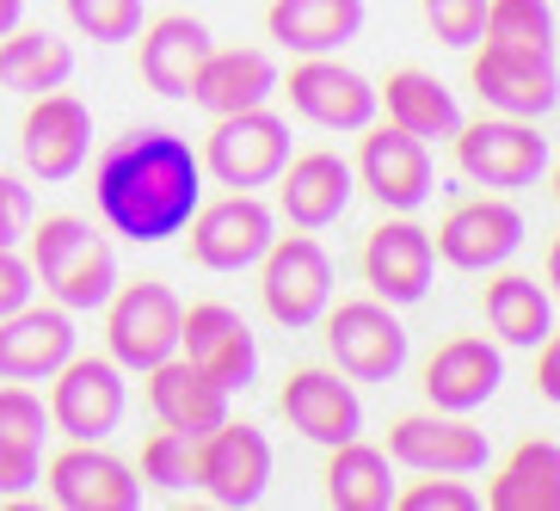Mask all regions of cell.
Masks as SVG:
<instances>
[{
	"mask_svg": "<svg viewBox=\"0 0 560 511\" xmlns=\"http://www.w3.org/2000/svg\"><path fill=\"white\" fill-rule=\"evenodd\" d=\"M271 185H278V204L290 216V229H308V234L332 229L351 210V198H358V173H351L346 154H332V149L290 154Z\"/></svg>",
	"mask_w": 560,
	"mask_h": 511,
	"instance_id": "18",
	"label": "cell"
},
{
	"mask_svg": "<svg viewBox=\"0 0 560 511\" xmlns=\"http://www.w3.org/2000/svg\"><path fill=\"white\" fill-rule=\"evenodd\" d=\"M400 511H480V493L462 487V475H425L412 480L407 493H395Z\"/></svg>",
	"mask_w": 560,
	"mask_h": 511,
	"instance_id": "38",
	"label": "cell"
},
{
	"mask_svg": "<svg viewBox=\"0 0 560 511\" xmlns=\"http://www.w3.org/2000/svg\"><path fill=\"white\" fill-rule=\"evenodd\" d=\"M44 431H50V407H44L25 382H7V388H0V438H13V444H44Z\"/></svg>",
	"mask_w": 560,
	"mask_h": 511,
	"instance_id": "37",
	"label": "cell"
},
{
	"mask_svg": "<svg viewBox=\"0 0 560 511\" xmlns=\"http://www.w3.org/2000/svg\"><path fill=\"white\" fill-rule=\"evenodd\" d=\"M370 7L363 0H271L265 32L290 56H339L363 32Z\"/></svg>",
	"mask_w": 560,
	"mask_h": 511,
	"instance_id": "26",
	"label": "cell"
},
{
	"mask_svg": "<svg viewBox=\"0 0 560 511\" xmlns=\"http://www.w3.org/2000/svg\"><path fill=\"white\" fill-rule=\"evenodd\" d=\"M50 499L68 511H136L142 506V480L130 462H117L100 444H68L50 462Z\"/></svg>",
	"mask_w": 560,
	"mask_h": 511,
	"instance_id": "22",
	"label": "cell"
},
{
	"mask_svg": "<svg viewBox=\"0 0 560 511\" xmlns=\"http://www.w3.org/2000/svg\"><path fill=\"white\" fill-rule=\"evenodd\" d=\"M19 19H25V0H0V37L13 32Z\"/></svg>",
	"mask_w": 560,
	"mask_h": 511,
	"instance_id": "43",
	"label": "cell"
},
{
	"mask_svg": "<svg viewBox=\"0 0 560 511\" xmlns=\"http://www.w3.org/2000/svg\"><path fill=\"white\" fill-rule=\"evenodd\" d=\"M37 480H44V444L0 438V499H25Z\"/></svg>",
	"mask_w": 560,
	"mask_h": 511,
	"instance_id": "39",
	"label": "cell"
},
{
	"mask_svg": "<svg viewBox=\"0 0 560 511\" xmlns=\"http://www.w3.org/2000/svg\"><path fill=\"white\" fill-rule=\"evenodd\" d=\"M56 302H62L68 314H86V309H105L112 302V290H117V253H112V241L105 234H93L74 259L56 271V283H44Z\"/></svg>",
	"mask_w": 560,
	"mask_h": 511,
	"instance_id": "32",
	"label": "cell"
},
{
	"mask_svg": "<svg viewBox=\"0 0 560 511\" xmlns=\"http://www.w3.org/2000/svg\"><path fill=\"white\" fill-rule=\"evenodd\" d=\"M198 161L215 185H229V191H259V185H271L283 173V161H290V124H283L278 112H265V105L229 112V117H215V130L203 136Z\"/></svg>",
	"mask_w": 560,
	"mask_h": 511,
	"instance_id": "4",
	"label": "cell"
},
{
	"mask_svg": "<svg viewBox=\"0 0 560 511\" xmlns=\"http://www.w3.org/2000/svg\"><path fill=\"white\" fill-rule=\"evenodd\" d=\"M431 278H438L431 229H419L412 216H388V222L370 229V241H363V283H370L376 302L412 309V302L431 297Z\"/></svg>",
	"mask_w": 560,
	"mask_h": 511,
	"instance_id": "13",
	"label": "cell"
},
{
	"mask_svg": "<svg viewBox=\"0 0 560 511\" xmlns=\"http://www.w3.org/2000/svg\"><path fill=\"white\" fill-rule=\"evenodd\" d=\"M93 204L112 234L136 247H161L185 234L191 210L203 204V161L173 130H154V124L124 130L93 161Z\"/></svg>",
	"mask_w": 560,
	"mask_h": 511,
	"instance_id": "1",
	"label": "cell"
},
{
	"mask_svg": "<svg viewBox=\"0 0 560 511\" xmlns=\"http://www.w3.org/2000/svg\"><path fill=\"white\" fill-rule=\"evenodd\" d=\"M198 487L215 506H259L265 487H271V438L259 426H241V419H222L215 431L198 438Z\"/></svg>",
	"mask_w": 560,
	"mask_h": 511,
	"instance_id": "15",
	"label": "cell"
},
{
	"mask_svg": "<svg viewBox=\"0 0 560 511\" xmlns=\"http://www.w3.org/2000/svg\"><path fill=\"white\" fill-rule=\"evenodd\" d=\"M327 351L351 382H395L407 363V327L400 314L376 297H351L332 309L327 302Z\"/></svg>",
	"mask_w": 560,
	"mask_h": 511,
	"instance_id": "9",
	"label": "cell"
},
{
	"mask_svg": "<svg viewBox=\"0 0 560 511\" xmlns=\"http://www.w3.org/2000/svg\"><path fill=\"white\" fill-rule=\"evenodd\" d=\"M142 37V50H136V74H142V86L149 93H161V100H191V81H198L203 56L215 50V37L203 19L191 13H166L154 19Z\"/></svg>",
	"mask_w": 560,
	"mask_h": 511,
	"instance_id": "23",
	"label": "cell"
},
{
	"mask_svg": "<svg viewBox=\"0 0 560 511\" xmlns=\"http://www.w3.org/2000/svg\"><path fill=\"white\" fill-rule=\"evenodd\" d=\"M358 185L382 204L388 216H412L419 204H431L438 191V166H431V142L407 136L400 124H382V130L363 136L358 149Z\"/></svg>",
	"mask_w": 560,
	"mask_h": 511,
	"instance_id": "12",
	"label": "cell"
},
{
	"mask_svg": "<svg viewBox=\"0 0 560 511\" xmlns=\"http://www.w3.org/2000/svg\"><path fill=\"white\" fill-rule=\"evenodd\" d=\"M142 480H149L154 493H191L198 487V438H185V431H154L149 444H142Z\"/></svg>",
	"mask_w": 560,
	"mask_h": 511,
	"instance_id": "34",
	"label": "cell"
},
{
	"mask_svg": "<svg viewBox=\"0 0 560 511\" xmlns=\"http://www.w3.org/2000/svg\"><path fill=\"white\" fill-rule=\"evenodd\" d=\"M542 363H536V388H542V400H560V358H555V339H542Z\"/></svg>",
	"mask_w": 560,
	"mask_h": 511,
	"instance_id": "42",
	"label": "cell"
},
{
	"mask_svg": "<svg viewBox=\"0 0 560 511\" xmlns=\"http://www.w3.org/2000/svg\"><path fill=\"white\" fill-rule=\"evenodd\" d=\"M499 382H505V358H499L493 339H480V333H456L444 346L431 351L425 363V400L438 413H475L499 395Z\"/></svg>",
	"mask_w": 560,
	"mask_h": 511,
	"instance_id": "21",
	"label": "cell"
},
{
	"mask_svg": "<svg viewBox=\"0 0 560 511\" xmlns=\"http://www.w3.org/2000/svg\"><path fill=\"white\" fill-rule=\"evenodd\" d=\"M419 7H425V25L444 50H475L487 32V0H419Z\"/></svg>",
	"mask_w": 560,
	"mask_h": 511,
	"instance_id": "36",
	"label": "cell"
},
{
	"mask_svg": "<svg viewBox=\"0 0 560 511\" xmlns=\"http://www.w3.org/2000/svg\"><path fill=\"white\" fill-rule=\"evenodd\" d=\"M468 81H475L480 105L499 117H524V124H548L560 105V68L548 50H511V44H475V62H468Z\"/></svg>",
	"mask_w": 560,
	"mask_h": 511,
	"instance_id": "6",
	"label": "cell"
},
{
	"mask_svg": "<svg viewBox=\"0 0 560 511\" xmlns=\"http://www.w3.org/2000/svg\"><path fill=\"white\" fill-rule=\"evenodd\" d=\"M395 468H388V450L363 444V438H351V444H332L327 456V499L339 511H395Z\"/></svg>",
	"mask_w": 560,
	"mask_h": 511,
	"instance_id": "30",
	"label": "cell"
},
{
	"mask_svg": "<svg viewBox=\"0 0 560 511\" xmlns=\"http://www.w3.org/2000/svg\"><path fill=\"white\" fill-rule=\"evenodd\" d=\"M149 376V407L161 426L185 431V438H203V431H215L222 419H229V388L222 382H210L198 370V363L185 358V351H173V358H161L154 370H142Z\"/></svg>",
	"mask_w": 560,
	"mask_h": 511,
	"instance_id": "24",
	"label": "cell"
},
{
	"mask_svg": "<svg viewBox=\"0 0 560 511\" xmlns=\"http://www.w3.org/2000/svg\"><path fill=\"white\" fill-rule=\"evenodd\" d=\"M278 56L271 50H253V44H234V50H210L198 68V81H191V100L198 112L210 117H229V112H253L278 93Z\"/></svg>",
	"mask_w": 560,
	"mask_h": 511,
	"instance_id": "25",
	"label": "cell"
},
{
	"mask_svg": "<svg viewBox=\"0 0 560 511\" xmlns=\"http://www.w3.org/2000/svg\"><path fill=\"white\" fill-rule=\"evenodd\" d=\"M105 358L117 370H154L161 358L179 351V297L161 278L124 283L117 278L112 302H105Z\"/></svg>",
	"mask_w": 560,
	"mask_h": 511,
	"instance_id": "5",
	"label": "cell"
},
{
	"mask_svg": "<svg viewBox=\"0 0 560 511\" xmlns=\"http://www.w3.org/2000/svg\"><path fill=\"white\" fill-rule=\"evenodd\" d=\"M290 93V112L308 117L314 130H332V136H358L376 124L382 100H376V81L346 68L339 56H302L290 68V81H278Z\"/></svg>",
	"mask_w": 560,
	"mask_h": 511,
	"instance_id": "8",
	"label": "cell"
},
{
	"mask_svg": "<svg viewBox=\"0 0 560 511\" xmlns=\"http://www.w3.org/2000/svg\"><path fill=\"white\" fill-rule=\"evenodd\" d=\"M438 259L456 265V271H499L511 253L524 247V210L493 191V198H468L444 216V229L431 234Z\"/></svg>",
	"mask_w": 560,
	"mask_h": 511,
	"instance_id": "17",
	"label": "cell"
},
{
	"mask_svg": "<svg viewBox=\"0 0 560 511\" xmlns=\"http://www.w3.org/2000/svg\"><path fill=\"white\" fill-rule=\"evenodd\" d=\"M278 413L290 419V431H302L320 450L363 438V400L346 370H296V376L283 382Z\"/></svg>",
	"mask_w": 560,
	"mask_h": 511,
	"instance_id": "19",
	"label": "cell"
},
{
	"mask_svg": "<svg viewBox=\"0 0 560 511\" xmlns=\"http://www.w3.org/2000/svg\"><path fill=\"white\" fill-rule=\"evenodd\" d=\"M487 44H511V50H548L555 56V7L548 0H487Z\"/></svg>",
	"mask_w": 560,
	"mask_h": 511,
	"instance_id": "33",
	"label": "cell"
},
{
	"mask_svg": "<svg viewBox=\"0 0 560 511\" xmlns=\"http://www.w3.org/2000/svg\"><path fill=\"white\" fill-rule=\"evenodd\" d=\"M68 81H74V44L68 37L25 32V25H13V32L0 37V86L37 100V93H56Z\"/></svg>",
	"mask_w": 560,
	"mask_h": 511,
	"instance_id": "29",
	"label": "cell"
},
{
	"mask_svg": "<svg viewBox=\"0 0 560 511\" xmlns=\"http://www.w3.org/2000/svg\"><path fill=\"white\" fill-rule=\"evenodd\" d=\"M185 229H191V259L203 271H247L278 241V216L259 191H229L215 204H198Z\"/></svg>",
	"mask_w": 560,
	"mask_h": 511,
	"instance_id": "10",
	"label": "cell"
},
{
	"mask_svg": "<svg viewBox=\"0 0 560 511\" xmlns=\"http://www.w3.org/2000/svg\"><path fill=\"white\" fill-rule=\"evenodd\" d=\"M480 314H487V327H493L505 346L536 351L542 339H555V297H548V283L524 278V271H499V278L480 290Z\"/></svg>",
	"mask_w": 560,
	"mask_h": 511,
	"instance_id": "27",
	"label": "cell"
},
{
	"mask_svg": "<svg viewBox=\"0 0 560 511\" xmlns=\"http://www.w3.org/2000/svg\"><path fill=\"white\" fill-rule=\"evenodd\" d=\"M56 388H50V426L62 431L68 444H105L124 413H130V382L112 358H74L56 370Z\"/></svg>",
	"mask_w": 560,
	"mask_h": 511,
	"instance_id": "7",
	"label": "cell"
},
{
	"mask_svg": "<svg viewBox=\"0 0 560 511\" xmlns=\"http://www.w3.org/2000/svg\"><path fill=\"white\" fill-rule=\"evenodd\" d=\"M179 351L210 382H222L229 395L253 388V376H259V339L241 321V309H229V302H191V309H179Z\"/></svg>",
	"mask_w": 560,
	"mask_h": 511,
	"instance_id": "16",
	"label": "cell"
},
{
	"mask_svg": "<svg viewBox=\"0 0 560 511\" xmlns=\"http://www.w3.org/2000/svg\"><path fill=\"white\" fill-rule=\"evenodd\" d=\"M450 149H456L462 173L475 185H487V191H524V185H536L548 173V161H555V142H548L536 124L499 117V112H487L480 124H462V130L450 136Z\"/></svg>",
	"mask_w": 560,
	"mask_h": 511,
	"instance_id": "2",
	"label": "cell"
},
{
	"mask_svg": "<svg viewBox=\"0 0 560 511\" xmlns=\"http://www.w3.org/2000/svg\"><path fill=\"white\" fill-rule=\"evenodd\" d=\"M74 314L56 309H13L0 314V382H50L74 358Z\"/></svg>",
	"mask_w": 560,
	"mask_h": 511,
	"instance_id": "20",
	"label": "cell"
},
{
	"mask_svg": "<svg viewBox=\"0 0 560 511\" xmlns=\"http://www.w3.org/2000/svg\"><path fill=\"white\" fill-rule=\"evenodd\" d=\"M376 100L388 105V124H400V130L419 136V142H450V136L462 130L456 93H450L438 74H425V68L388 74V86H376Z\"/></svg>",
	"mask_w": 560,
	"mask_h": 511,
	"instance_id": "28",
	"label": "cell"
},
{
	"mask_svg": "<svg viewBox=\"0 0 560 511\" xmlns=\"http://www.w3.org/2000/svg\"><path fill=\"white\" fill-rule=\"evenodd\" d=\"M32 222H37L32 185H19L13 173H0V247H25Z\"/></svg>",
	"mask_w": 560,
	"mask_h": 511,
	"instance_id": "40",
	"label": "cell"
},
{
	"mask_svg": "<svg viewBox=\"0 0 560 511\" xmlns=\"http://www.w3.org/2000/svg\"><path fill=\"white\" fill-rule=\"evenodd\" d=\"M19 154L32 166V179L68 185L86 166V154H93V112H86V100H74L62 86L37 93L32 112H25V130H19Z\"/></svg>",
	"mask_w": 560,
	"mask_h": 511,
	"instance_id": "14",
	"label": "cell"
},
{
	"mask_svg": "<svg viewBox=\"0 0 560 511\" xmlns=\"http://www.w3.org/2000/svg\"><path fill=\"white\" fill-rule=\"evenodd\" d=\"M32 290H37V278H32V265H25V253L0 247V314L25 309V302H32Z\"/></svg>",
	"mask_w": 560,
	"mask_h": 511,
	"instance_id": "41",
	"label": "cell"
},
{
	"mask_svg": "<svg viewBox=\"0 0 560 511\" xmlns=\"http://www.w3.org/2000/svg\"><path fill=\"white\" fill-rule=\"evenodd\" d=\"M487 431L468 413H407L388 426V462L412 475H480L487 468Z\"/></svg>",
	"mask_w": 560,
	"mask_h": 511,
	"instance_id": "11",
	"label": "cell"
},
{
	"mask_svg": "<svg viewBox=\"0 0 560 511\" xmlns=\"http://www.w3.org/2000/svg\"><path fill=\"white\" fill-rule=\"evenodd\" d=\"M68 25L93 44H124L142 32V0H62Z\"/></svg>",
	"mask_w": 560,
	"mask_h": 511,
	"instance_id": "35",
	"label": "cell"
},
{
	"mask_svg": "<svg viewBox=\"0 0 560 511\" xmlns=\"http://www.w3.org/2000/svg\"><path fill=\"white\" fill-rule=\"evenodd\" d=\"M560 499V444L555 438H524L511 450V462L499 468V480L487 487L493 511H555Z\"/></svg>",
	"mask_w": 560,
	"mask_h": 511,
	"instance_id": "31",
	"label": "cell"
},
{
	"mask_svg": "<svg viewBox=\"0 0 560 511\" xmlns=\"http://www.w3.org/2000/svg\"><path fill=\"white\" fill-rule=\"evenodd\" d=\"M259 297H265V314L278 321V327L302 333L314 327L332 302V259L327 247L314 241L308 229L296 234H278L259 259Z\"/></svg>",
	"mask_w": 560,
	"mask_h": 511,
	"instance_id": "3",
	"label": "cell"
}]
</instances>
